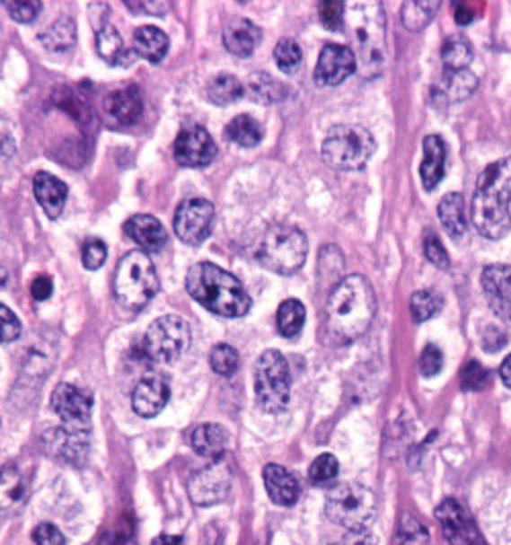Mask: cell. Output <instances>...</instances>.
I'll return each mask as SVG.
<instances>
[{
	"label": "cell",
	"mask_w": 511,
	"mask_h": 545,
	"mask_svg": "<svg viewBox=\"0 0 511 545\" xmlns=\"http://www.w3.org/2000/svg\"><path fill=\"white\" fill-rule=\"evenodd\" d=\"M168 48V35L158 27L144 25L133 33V49H136V54L145 57L147 62L160 64L166 57Z\"/></svg>",
	"instance_id": "28"
},
{
	"label": "cell",
	"mask_w": 511,
	"mask_h": 545,
	"mask_svg": "<svg viewBox=\"0 0 511 545\" xmlns=\"http://www.w3.org/2000/svg\"><path fill=\"white\" fill-rule=\"evenodd\" d=\"M51 290H54V282H51L49 276L41 274V276H37V278L33 280L31 294H33L35 301H48L49 294H51Z\"/></svg>",
	"instance_id": "54"
},
{
	"label": "cell",
	"mask_w": 511,
	"mask_h": 545,
	"mask_svg": "<svg viewBox=\"0 0 511 545\" xmlns=\"http://www.w3.org/2000/svg\"><path fill=\"white\" fill-rule=\"evenodd\" d=\"M442 296L434 290H418L411 298V315L418 323H424V321L434 319L438 312L442 311Z\"/></svg>",
	"instance_id": "41"
},
{
	"label": "cell",
	"mask_w": 511,
	"mask_h": 545,
	"mask_svg": "<svg viewBox=\"0 0 511 545\" xmlns=\"http://www.w3.org/2000/svg\"><path fill=\"white\" fill-rule=\"evenodd\" d=\"M477 192H483L498 203L509 207L511 203V155L483 170L477 180Z\"/></svg>",
	"instance_id": "22"
},
{
	"label": "cell",
	"mask_w": 511,
	"mask_h": 545,
	"mask_svg": "<svg viewBox=\"0 0 511 545\" xmlns=\"http://www.w3.org/2000/svg\"><path fill=\"white\" fill-rule=\"evenodd\" d=\"M305 319H307L305 304L297 301V298H286L285 303H280L278 312H277L278 333L286 339L297 338V335L303 331Z\"/></svg>",
	"instance_id": "33"
},
{
	"label": "cell",
	"mask_w": 511,
	"mask_h": 545,
	"mask_svg": "<svg viewBox=\"0 0 511 545\" xmlns=\"http://www.w3.org/2000/svg\"><path fill=\"white\" fill-rule=\"evenodd\" d=\"M461 384L464 391H469V392L483 391V388L489 384V372L485 365L471 360L461 372Z\"/></svg>",
	"instance_id": "45"
},
{
	"label": "cell",
	"mask_w": 511,
	"mask_h": 545,
	"mask_svg": "<svg viewBox=\"0 0 511 545\" xmlns=\"http://www.w3.org/2000/svg\"><path fill=\"white\" fill-rule=\"evenodd\" d=\"M217 155V145H215L209 131L201 125H192L182 129L174 141V158L184 168H205Z\"/></svg>",
	"instance_id": "13"
},
{
	"label": "cell",
	"mask_w": 511,
	"mask_h": 545,
	"mask_svg": "<svg viewBox=\"0 0 511 545\" xmlns=\"http://www.w3.org/2000/svg\"><path fill=\"white\" fill-rule=\"evenodd\" d=\"M309 245L297 227L274 225L258 243V261L277 274H295L305 264Z\"/></svg>",
	"instance_id": "7"
},
{
	"label": "cell",
	"mask_w": 511,
	"mask_h": 545,
	"mask_svg": "<svg viewBox=\"0 0 511 545\" xmlns=\"http://www.w3.org/2000/svg\"><path fill=\"white\" fill-rule=\"evenodd\" d=\"M499 376L503 380V384H506L509 391H511V354L503 360L501 364V370H499Z\"/></svg>",
	"instance_id": "57"
},
{
	"label": "cell",
	"mask_w": 511,
	"mask_h": 545,
	"mask_svg": "<svg viewBox=\"0 0 511 545\" xmlns=\"http://www.w3.org/2000/svg\"><path fill=\"white\" fill-rule=\"evenodd\" d=\"M21 335V321L14 312L0 304V343H11Z\"/></svg>",
	"instance_id": "49"
},
{
	"label": "cell",
	"mask_w": 511,
	"mask_h": 545,
	"mask_svg": "<svg viewBox=\"0 0 511 545\" xmlns=\"http://www.w3.org/2000/svg\"><path fill=\"white\" fill-rule=\"evenodd\" d=\"M190 346V327L179 315L155 319L144 335L142 352L147 360L168 364L179 360Z\"/></svg>",
	"instance_id": "9"
},
{
	"label": "cell",
	"mask_w": 511,
	"mask_h": 545,
	"mask_svg": "<svg viewBox=\"0 0 511 545\" xmlns=\"http://www.w3.org/2000/svg\"><path fill=\"white\" fill-rule=\"evenodd\" d=\"M374 147L376 144L370 131L357 125H336L323 139L322 155L330 168L354 171L366 166Z\"/></svg>",
	"instance_id": "5"
},
{
	"label": "cell",
	"mask_w": 511,
	"mask_h": 545,
	"mask_svg": "<svg viewBox=\"0 0 511 545\" xmlns=\"http://www.w3.org/2000/svg\"><path fill=\"white\" fill-rule=\"evenodd\" d=\"M429 535L421 523L411 517V514H403L401 527H399V543L401 545H427Z\"/></svg>",
	"instance_id": "44"
},
{
	"label": "cell",
	"mask_w": 511,
	"mask_h": 545,
	"mask_svg": "<svg viewBox=\"0 0 511 545\" xmlns=\"http://www.w3.org/2000/svg\"><path fill=\"white\" fill-rule=\"evenodd\" d=\"M472 223H475L479 233L487 239L506 237L511 227L509 207L475 190V197H472Z\"/></svg>",
	"instance_id": "14"
},
{
	"label": "cell",
	"mask_w": 511,
	"mask_h": 545,
	"mask_svg": "<svg viewBox=\"0 0 511 545\" xmlns=\"http://www.w3.org/2000/svg\"><path fill=\"white\" fill-rule=\"evenodd\" d=\"M152 545H184V540L179 535H160L155 537Z\"/></svg>",
	"instance_id": "58"
},
{
	"label": "cell",
	"mask_w": 511,
	"mask_h": 545,
	"mask_svg": "<svg viewBox=\"0 0 511 545\" xmlns=\"http://www.w3.org/2000/svg\"><path fill=\"white\" fill-rule=\"evenodd\" d=\"M344 13H346V4L344 3H336V0H328L320 6V19L322 25L330 31H339L344 25Z\"/></svg>",
	"instance_id": "46"
},
{
	"label": "cell",
	"mask_w": 511,
	"mask_h": 545,
	"mask_svg": "<svg viewBox=\"0 0 511 545\" xmlns=\"http://www.w3.org/2000/svg\"><path fill=\"white\" fill-rule=\"evenodd\" d=\"M187 290L207 311L219 317H246L251 298L242 282L211 261H198L187 274Z\"/></svg>",
	"instance_id": "2"
},
{
	"label": "cell",
	"mask_w": 511,
	"mask_h": 545,
	"mask_svg": "<svg viewBox=\"0 0 511 545\" xmlns=\"http://www.w3.org/2000/svg\"><path fill=\"white\" fill-rule=\"evenodd\" d=\"M168 399L170 388L166 380L158 374H150L139 380L136 391H133L131 407L139 417L152 419V417L162 413V409L168 405Z\"/></svg>",
	"instance_id": "19"
},
{
	"label": "cell",
	"mask_w": 511,
	"mask_h": 545,
	"mask_svg": "<svg viewBox=\"0 0 511 545\" xmlns=\"http://www.w3.org/2000/svg\"><path fill=\"white\" fill-rule=\"evenodd\" d=\"M160 278L145 251H129L115 270L113 293L121 309L137 312L158 294Z\"/></svg>",
	"instance_id": "4"
},
{
	"label": "cell",
	"mask_w": 511,
	"mask_h": 545,
	"mask_svg": "<svg viewBox=\"0 0 511 545\" xmlns=\"http://www.w3.org/2000/svg\"><path fill=\"white\" fill-rule=\"evenodd\" d=\"M96 51H99V56L105 59L109 66H125L129 64L133 57L129 49H125L119 31L110 25H102L99 31H96Z\"/></svg>",
	"instance_id": "30"
},
{
	"label": "cell",
	"mask_w": 511,
	"mask_h": 545,
	"mask_svg": "<svg viewBox=\"0 0 511 545\" xmlns=\"http://www.w3.org/2000/svg\"><path fill=\"white\" fill-rule=\"evenodd\" d=\"M125 235L136 242L144 251H162L168 245V233L162 223L152 215H133L123 225Z\"/></svg>",
	"instance_id": "20"
},
{
	"label": "cell",
	"mask_w": 511,
	"mask_h": 545,
	"mask_svg": "<svg viewBox=\"0 0 511 545\" xmlns=\"http://www.w3.org/2000/svg\"><path fill=\"white\" fill-rule=\"evenodd\" d=\"M225 136L240 147H256L262 141V127L250 115H240L225 127Z\"/></svg>",
	"instance_id": "36"
},
{
	"label": "cell",
	"mask_w": 511,
	"mask_h": 545,
	"mask_svg": "<svg viewBox=\"0 0 511 545\" xmlns=\"http://www.w3.org/2000/svg\"><path fill=\"white\" fill-rule=\"evenodd\" d=\"M440 9V3H429V0H421V3H405L401 9L403 25L410 31H421L429 25V21L434 19L436 11Z\"/></svg>",
	"instance_id": "39"
},
{
	"label": "cell",
	"mask_w": 511,
	"mask_h": 545,
	"mask_svg": "<svg viewBox=\"0 0 511 545\" xmlns=\"http://www.w3.org/2000/svg\"><path fill=\"white\" fill-rule=\"evenodd\" d=\"M190 445L201 458L207 460H221L227 447V431L221 425L205 423L192 429Z\"/></svg>",
	"instance_id": "27"
},
{
	"label": "cell",
	"mask_w": 511,
	"mask_h": 545,
	"mask_svg": "<svg viewBox=\"0 0 511 545\" xmlns=\"http://www.w3.org/2000/svg\"><path fill=\"white\" fill-rule=\"evenodd\" d=\"M438 216L444 229L448 231L450 237H463L466 231V221H464V198L463 194L450 192L440 200L438 205Z\"/></svg>",
	"instance_id": "32"
},
{
	"label": "cell",
	"mask_w": 511,
	"mask_h": 545,
	"mask_svg": "<svg viewBox=\"0 0 511 545\" xmlns=\"http://www.w3.org/2000/svg\"><path fill=\"white\" fill-rule=\"evenodd\" d=\"M107 259V245L101 239H88L83 248V266L86 270H99Z\"/></svg>",
	"instance_id": "48"
},
{
	"label": "cell",
	"mask_w": 511,
	"mask_h": 545,
	"mask_svg": "<svg viewBox=\"0 0 511 545\" xmlns=\"http://www.w3.org/2000/svg\"><path fill=\"white\" fill-rule=\"evenodd\" d=\"M51 409L60 417L64 427L74 431H88L91 427L93 397L72 384H60L51 397Z\"/></svg>",
	"instance_id": "12"
},
{
	"label": "cell",
	"mask_w": 511,
	"mask_h": 545,
	"mask_svg": "<svg viewBox=\"0 0 511 545\" xmlns=\"http://www.w3.org/2000/svg\"><path fill=\"white\" fill-rule=\"evenodd\" d=\"M376 315V296L360 274L338 282L325 303V330L338 343H352L368 331Z\"/></svg>",
	"instance_id": "1"
},
{
	"label": "cell",
	"mask_w": 511,
	"mask_h": 545,
	"mask_svg": "<svg viewBox=\"0 0 511 545\" xmlns=\"http://www.w3.org/2000/svg\"><path fill=\"white\" fill-rule=\"evenodd\" d=\"M209 364L213 372H217L219 376H233L240 368L238 349L227 346V343H217L209 354Z\"/></svg>",
	"instance_id": "40"
},
{
	"label": "cell",
	"mask_w": 511,
	"mask_h": 545,
	"mask_svg": "<svg viewBox=\"0 0 511 545\" xmlns=\"http://www.w3.org/2000/svg\"><path fill=\"white\" fill-rule=\"evenodd\" d=\"M6 282H9V270L4 266H0V288H3Z\"/></svg>",
	"instance_id": "59"
},
{
	"label": "cell",
	"mask_w": 511,
	"mask_h": 545,
	"mask_svg": "<svg viewBox=\"0 0 511 545\" xmlns=\"http://www.w3.org/2000/svg\"><path fill=\"white\" fill-rule=\"evenodd\" d=\"M454 14H456V23L458 25H469L471 21L475 19V11H472L469 4H456Z\"/></svg>",
	"instance_id": "56"
},
{
	"label": "cell",
	"mask_w": 511,
	"mask_h": 545,
	"mask_svg": "<svg viewBox=\"0 0 511 545\" xmlns=\"http://www.w3.org/2000/svg\"><path fill=\"white\" fill-rule=\"evenodd\" d=\"M442 62L446 72H463L469 70L472 62V46L464 35H450L444 41L442 48Z\"/></svg>",
	"instance_id": "34"
},
{
	"label": "cell",
	"mask_w": 511,
	"mask_h": 545,
	"mask_svg": "<svg viewBox=\"0 0 511 545\" xmlns=\"http://www.w3.org/2000/svg\"><path fill=\"white\" fill-rule=\"evenodd\" d=\"M232 490V470L225 461L203 468L189 480V497L197 506H211L225 500Z\"/></svg>",
	"instance_id": "11"
},
{
	"label": "cell",
	"mask_w": 511,
	"mask_h": 545,
	"mask_svg": "<svg viewBox=\"0 0 511 545\" xmlns=\"http://www.w3.org/2000/svg\"><path fill=\"white\" fill-rule=\"evenodd\" d=\"M41 43L46 46V49L56 51V54L72 49L74 43H76V25H74L70 17L57 19L56 23L49 25L48 31L41 35Z\"/></svg>",
	"instance_id": "37"
},
{
	"label": "cell",
	"mask_w": 511,
	"mask_h": 545,
	"mask_svg": "<svg viewBox=\"0 0 511 545\" xmlns=\"http://www.w3.org/2000/svg\"><path fill=\"white\" fill-rule=\"evenodd\" d=\"M424 251H426V258L432 261V264L436 268H448L450 266V258H448V251L444 250V245L438 237H436L434 233H429L426 237L424 242Z\"/></svg>",
	"instance_id": "51"
},
{
	"label": "cell",
	"mask_w": 511,
	"mask_h": 545,
	"mask_svg": "<svg viewBox=\"0 0 511 545\" xmlns=\"http://www.w3.org/2000/svg\"><path fill=\"white\" fill-rule=\"evenodd\" d=\"M483 290L495 312L511 323V266H487L483 270Z\"/></svg>",
	"instance_id": "18"
},
{
	"label": "cell",
	"mask_w": 511,
	"mask_h": 545,
	"mask_svg": "<svg viewBox=\"0 0 511 545\" xmlns=\"http://www.w3.org/2000/svg\"><path fill=\"white\" fill-rule=\"evenodd\" d=\"M4 9L9 11L11 19L17 21V23H31L40 14L41 4L33 3V0H19V3H6Z\"/></svg>",
	"instance_id": "50"
},
{
	"label": "cell",
	"mask_w": 511,
	"mask_h": 545,
	"mask_svg": "<svg viewBox=\"0 0 511 545\" xmlns=\"http://www.w3.org/2000/svg\"><path fill=\"white\" fill-rule=\"evenodd\" d=\"M248 94L250 99L258 104H274L285 101L286 91L277 78L270 74H251L248 80Z\"/></svg>",
	"instance_id": "35"
},
{
	"label": "cell",
	"mask_w": 511,
	"mask_h": 545,
	"mask_svg": "<svg viewBox=\"0 0 511 545\" xmlns=\"http://www.w3.org/2000/svg\"><path fill=\"white\" fill-rule=\"evenodd\" d=\"M254 391L258 405L266 413H280L286 409L291 399V370L286 357L277 349H269L258 357Z\"/></svg>",
	"instance_id": "8"
},
{
	"label": "cell",
	"mask_w": 511,
	"mask_h": 545,
	"mask_svg": "<svg viewBox=\"0 0 511 545\" xmlns=\"http://www.w3.org/2000/svg\"><path fill=\"white\" fill-rule=\"evenodd\" d=\"M503 346H506V333L499 327H487V331L483 333V347L487 352H499Z\"/></svg>",
	"instance_id": "53"
},
{
	"label": "cell",
	"mask_w": 511,
	"mask_h": 545,
	"mask_svg": "<svg viewBox=\"0 0 511 545\" xmlns=\"http://www.w3.org/2000/svg\"><path fill=\"white\" fill-rule=\"evenodd\" d=\"M264 487L269 497L280 506L295 505L301 495L297 478L278 464H269L264 468Z\"/></svg>",
	"instance_id": "23"
},
{
	"label": "cell",
	"mask_w": 511,
	"mask_h": 545,
	"mask_svg": "<svg viewBox=\"0 0 511 545\" xmlns=\"http://www.w3.org/2000/svg\"><path fill=\"white\" fill-rule=\"evenodd\" d=\"M444 368V354L438 346H434V343H429V346L424 347V352H421L419 357V370L421 374L432 378L436 374H440Z\"/></svg>",
	"instance_id": "47"
},
{
	"label": "cell",
	"mask_w": 511,
	"mask_h": 545,
	"mask_svg": "<svg viewBox=\"0 0 511 545\" xmlns=\"http://www.w3.org/2000/svg\"><path fill=\"white\" fill-rule=\"evenodd\" d=\"M88 431H74L68 427H57L54 431H49L46 437H43V445H46V452L49 455H54L56 460L64 461V464H72V466H80L84 464V460L88 458Z\"/></svg>",
	"instance_id": "17"
},
{
	"label": "cell",
	"mask_w": 511,
	"mask_h": 545,
	"mask_svg": "<svg viewBox=\"0 0 511 545\" xmlns=\"http://www.w3.org/2000/svg\"><path fill=\"white\" fill-rule=\"evenodd\" d=\"M207 96L213 104H219V107H227L235 101H240L243 96V86L242 82L232 76V74H221V76L213 78L207 86Z\"/></svg>",
	"instance_id": "38"
},
{
	"label": "cell",
	"mask_w": 511,
	"mask_h": 545,
	"mask_svg": "<svg viewBox=\"0 0 511 545\" xmlns=\"http://www.w3.org/2000/svg\"><path fill=\"white\" fill-rule=\"evenodd\" d=\"M274 62L286 74L297 70L303 62V51L299 43L295 40H280L277 48H274Z\"/></svg>",
	"instance_id": "43"
},
{
	"label": "cell",
	"mask_w": 511,
	"mask_h": 545,
	"mask_svg": "<svg viewBox=\"0 0 511 545\" xmlns=\"http://www.w3.org/2000/svg\"><path fill=\"white\" fill-rule=\"evenodd\" d=\"M260 29H258L251 21L235 17L229 21L224 29V43L229 54L248 57L254 54V49L260 43Z\"/></svg>",
	"instance_id": "25"
},
{
	"label": "cell",
	"mask_w": 511,
	"mask_h": 545,
	"mask_svg": "<svg viewBox=\"0 0 511 545\" xmlns=\"http://www.w3.org/2000/svg\"><path fill=\"white\" fill-rule=\"evenodd\" d=\"M436 517L442 523L444 535L452 545H485L480 541V535L475 529V523L471 521L469 514L456 500H444L436 509Z\"/></svg>",
	"instance_id": "16"
},
{
	"label": "cell",
	"mask_w": 511,
	"mask_h": 545,
	"mask_svg": "<svg viewBox=\"0 0 511 545\" xmlns=\"http://www.w3.org/2000/svg\"><path fill=\"white\" fill-rule=\"evenodd\" d=\"M477 84L479 80L471 70L446 72L442 86L436 88V94H438V99H442L444 102H458L475 92Z\"/></svg>",
	"instance_id": "31"
},
{
	"label": "cell",
	"mask_w": 511,
	"mask_h": 545,
	"mask_svg": "<svg viewBox=\"0 0 511 545\" xmlns=\"http://www.w3.org/2000/svg\"><path fill=\"white\" fill-rule=\"evenodd\" d=\"M215 207L205 198H189L181 203L174 215V231L181 242L189 245L203 243L211 233Z\"/></svg>",
	"instance_id": "10"
},
{
	"label": "cell",
	"mask_w": 511,
	"mask_h": 545,
	"mask_svg": "<svg viewBox=\"0 0 511 545\" xmlns=\"http://www.w3.org/2000/svg\"><path fill=\"white\" fill-rule=\"evenodd\" d=\"M338 472H339V464H338L336 455L322 453V455H317L313 464H311L309 478L315 487H328V484L336 480Z\"/></svg>",
	"instance_id": "42"
},
{
	"label": "cell",
	"mask_w": 511,
	"mask_h": 545,
	"mask_svg": "<svg viewBox=\"0 0 511 545\" xmlns=\"http://www.w3.org/2000/svg\"><path fill=\"white\" fill-rule=\"evenodd\" d=\"M354 70H357L354 51L344 46H338V43H330V46L322 49L313 78L320 86H338L342 84L348 76H352Z\"/></svg>",
	"instance_id": "15"
},
{
	"label": "cell",
	"mask_w": 511,
	"mask_h": 545,
	"mask_svg": "<svg viewBox=\"0 0 511 545\" xmlns=\"http://www.w3.org/2000/svg\"><path fill=\"white\" fill-rule=\"evenodd\" d=\"M344 23L350 31L354 43V57L357 66L362 68L366 76H376L383 68L384 49V11L379 3H358L346 6Z\"/></svg>",
	"instance_id": "3"
},
{
	"label": "cell",
	"mask_w": 511,
	"mask_h": 545,
	"mask_svg": "<svg viewBox=\"0 0 511 545\" xmlns=\"http://www.w3.org/2000/svg\"><path fill=\"white\" fill-rule=\"evenodd\" d=\"M325 514L348 532H362L376 514L373 490L358 482L336 484L325 498Z\"/></svg>",
	"instance_id": "6"
},
{
	"label": "cell",
	"mask_w": 511,
	"mask_h": 545,
	"mask_svg": "<svg viewBox=\"0 0 511 545\" xmlns=\"http://www.w3.org/2000/svg\"><path fill=\"white\" fill-rule=\"evenodd\" d=\"M444 166H446V145L440 136H427L424 139V162L419 168L426 190H434L442 182Z\"/></svg>",
	"instance_id": "26"
},
{
	"label": "cell",
	"mask_w": 511,
	"mask_h": 545,
	"mask_svg": "<svg viewBox=\"0 0 511 545\" xmlns=\"http://www.w3.org/2000/svg\"><path fill=\"white\" fill-rule=\"evenodd\" d=\"M33 540L37 545H66V537L60 529L49 525V523H41V525L35 527Z\"/></svg>",
	"instance_id": "52"
},
{
	"label": "cell",
	"mask_w": 511,
	"mask_h": 545,
	"mask_svg": "<svg viewBox=\"0 0 511 545\" xmlns=\"http://www.w3.org/2000/svg\"><path fill=\"white\" fill-rule=\"evenodd\" d=\"M25 480L23 474L11 464H0V513L13 511L23 503Z\"/></svg>",
	"instance_id": "29"
},
{
	"label": "cell",
	"mask_w": 511,
	"mask_h": 545,
	"mask_svg": "<svg viewBox=\"0 0 511 545\" xmlns=\"http://www.w3.org/2000/svg\"><path fill=\"white\" fill-rule=\"evenodd\" d=\"M33 194L37 203L41 205L48 216L56 219L60 216L66 207V198H68V186H66L60 178L48 174V171H40L33 178Z\"/></svg>",
	"instance_id": "24"
},
{
	"label": "cell",
	"mask_w": 511,
	"mask_h": 545,
	"mask_svg": "<svg viewBox=\"0 0 511 545\" xmlns=\"http://www.w3.org/2000/svg\"><path fill=\"white\" fill-rule=\"evenodd\" d=\"M128 6L133 11H137V13H152V14H162V13L168 11L166 3H136V4H133L128 0Z\"/></svg>",
	"instance_id": "55"
},
{
	"label": "cell",
	"mask_w": 511,
	"mask_h": 545,
	"mask_svg": "<svg viewBox=\"0 0 511 545\" xmlns=\"http://www.w3.org/2000/svg\"><path fill=\"white\" fill-rule=\"evenodd\" d=\"M105 113L109 121L117 127H131L144 113V101L137 88H123L110 92L105 99Z\"/></svg>",
	"instance_id": "21"
}]
</instances>
